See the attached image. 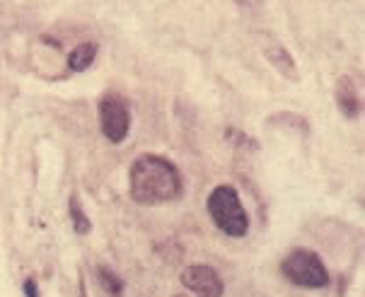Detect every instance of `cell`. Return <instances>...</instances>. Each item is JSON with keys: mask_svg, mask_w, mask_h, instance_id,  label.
I'll list each match as a JSON object with an SVG mask.
<instances>
[{"mask_svg": "<svg viewBox=\"0 0 365 297\" xmlns=\"http://www.w3.org/2000/svg\"><path fill=\"white\" fill-rule=\"evenodd\" d=\"M131 198L140 206L170 203L182 196V174L170 160L160 155H140L128 174Z\"/></svg>", "mask_w": 365, "mask_h": 297, "instance_id": "6da1fadb", "label": "cell"}, {"mask_svg": "<svg viewBox=\"0 0 365 297\" xmlns=\"http://www.w3.org/2000/svg\"><path fill=\"white\" fill-rule=\"evenodd\" d=\"M210 220L215 222V227L227 234V237H245L250 232V218H247V210L240 201L237 189L230 184H218L210 191L206 201Z\"/></svg>", "mask_w": 365, "mask_h": 297, "instance_id": "7a4b0ae2", "label": "cell"}, {"mask_svg": "<svg viewBox=\"0 0 365 297\" xmlns=\"http://www.w3.org/2000/svg\"><path fill=\"white\" fill-rule=\"evenodd\" d=\"M281 273L288 278V283H293L295 288L305 290H319L329 286V273H327L324 261L314 251L307 249H295L290 251L281 261Z\"/></svg>", "mask_w": 365, "mask_h": 297, "instance_id": "3957f363", "label": "cell"}, {"mask_svg": "<svg viewBox=\"0 0 365 297\" xmlns=\"http://www.w3.org/2000/svg\"><path fill=\"white\" fill-rule=\"evenodd\" d=\"M100 128L104 133V138L111 140V143H123L128 138V131H131V109H128V102L121 95H104L100 99Z\"/></svg>", "mask_w": 365, "mask_h": 297, "instance_id": "277c9868", "label": "cell"}, {"mask_svg": "<svg viewBox=\"0 0 365 297\" xmlns=\"http://www.w3.org/2000/svg\"><path fill=\"white\" fill-rule=\"evenodd\" d=\"M182 286L194 297H222L225 283L218 271L208 264H191L182 271Z\"/></svg>", "mask_w": 365, "mask_h": 297, "instance_id": "5b68a950", "label": "cell"}, {"mask_svg": "<svg viewBox=\"0 0 365 297\" xmlns=\"http://www.w3.org/2000/svg\"><path fill=\"white\" fill-rule=\"evenodd\" d=\"M257 44H259V51H262L264 58L269 61V63L274 66L278 73H281V78L290 80V83H298V80H300L298 63H295V58L290 56V51L276 39L274 34H271V32H257Z\"/></svg>", "mask_w": 365, "mask_h": 297, "instance_id": "8992f818", "label": "cell"}, {"mask_svg": "<svg viewBox=\"0 0 365 297\" xmlns=\"http://www.w3.org/2000/svg\"><path fill=\"white\" fill-rule=\"evenodd\" d=\"M334 97H336V104H339V111L346 116V119H358L363 111V102L358 97V90L354 85L351 78H339L336 83V90H334Z\"/></svg>", "mask_w": 365, "mask_h": 297, "instance_id": "52a82bcc", "label": "cell"}, {"mask_svg": "<svg viewBox=\"0 0 365 297\" xmlns=\"http://www.w3.org/2000/svg\"><path fill=\"white\" fill-rule=\"evenodd\" d=\"M95 56H97V44H92V41L78 44L71 53H68V68L76 73L88 71V68L95 63Z\"/></svg>", "mask_w": 365, "mask_h": 297, "instance_id": "ba28073f", "label": "cell"}, {"mask_svg": "<svg viewBox=\"0 0 365 297\" xmlns=\"http://www.w3.org/2000/svg\"><path fill=\"white\" fill-rule=\"evenodd\" d=\"M95 273H97V283H100L102 290L109 297H123V281L114 271H109L107 266H97Z\"/></svg>", "mask_w": 365, "mask_h": 297, "instance_id": "9c48e42d", "label": "cell"}, {"mask_svg": "<svg viewBox=\"0 0 365 297\" xmlns=\"http://www.w3.org/2000/svg\"><path fill=\"white\" fill-rule=\"evenodd\" d=\"M68 210H71V222H73V230L78 234H88L92 230V222L88 218V213H85L83 203H80L78 196H71V201H68Z\"/></svg>", "mask_w": 365, "mask_h": 297, "instance_id": "30bf717a", "label": "cell"}, {"mask_svg": "<svg viewBox=\"0 0 365 297\" xmlns=\"http://www.w3.org/2000/svg\"><path fill=\"white\" fill-rule=\"evenodd\" d=\"M22 290H24V295H27V297H41L34 278H27V281H24V286H22Z\"/></svg>", "mask_w": 365, "mask_h": 297, "instance_id": "8fae6325", "label": "cell"}, {"mask_svg": "<svg viewBox=\"0 0 365 297\" xmlns=\"http://www.w3.org/2000/svg\"><path fill=\"white\" fill-rule=\"evenodd\" d=\"M235 3L240 5L242 10H250V12H255V10H259L264 5V0H235Z\"/></svg>", "mask_w": 365, "mask_h": 297, "instance_id": "7c38bea8", "label": "cell"}, {"mask_svg": "<svg viewBox=\"0 0 365 297\" xmlns=\"http://www.w3.org/2000/svg\"><path fill=\"white\" fill-rule=\"evenodd\" d=\"M363 206H365V198H363Z\"/></svg>", "mask_w": 365, "mask_h": 297, "instance_id": "4fadbf2b", "label": "cell"}, {"mask_svg": "<svg viewBox=\"0 0 365 297\" xmlns=\"http://www.w3.org/2000/svg\"><path fill=\"white\" fill-rule=\"evenodd\" d=\"M177 297H182V295H177Z\"/></svg>", "mask_w": 365, "mask_h": 297, "instance_id": "5bb4252c", "label": "cell"}]
</instances>
